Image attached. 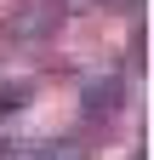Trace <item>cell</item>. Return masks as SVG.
Masks as SVG:
<instances>
[{
  "label": "cell",
  "instance_id": "cell-1",
  "mask_svg": "<svg viewBox=\"0 0 154 160\" xmlns=\"http://www.w3.org/2000/svg\"><path fill=\"white\" fill-rule=\"evenodd\" d=\"M63 17H69L63 0H23V6L6 17V34L12 40H46V34H57Z\"/></svg>",
  "mask_w": 154,
  "mask_h": 160
},
{
  "label": "cell",
  "instance_id": "cell-2",
  "mask_svg": "<svg viewBox=\"0 0 154 160\" xmlns=\"http://www.w3.org/2000/svg\"><path fill=\"white\" fill-rule=\"evenodd\" d=\"M120 109H126V80H120V74H97V80L80 86V114H86V120L108 126Z\"/></svg>",
  "mask_w": 154,
  "mask_h": 160
},
{
  "label": "cell",
  "instance_id": "cell-3",
  "mask_svg": "<svg viewBox=\"0 0 154 160\" xmlns=\"http://www.w3.org/2000/svg\"><path fill=\"white\" fill-rule=\"evenodd\" d=\"M29 103H34V86H29V80L0 86V120H6V114H17V109H29Z\"/></svg>",
  "mask_w": 154,
  "mask_h": 160
},
{
  "label": "cell",
  "instance_id": "cell-4",
  "mask_svg": "<svg viewBox=\"0 0 154 160\" xmlns=\"http://www.w3.org/2000/svg\"><path fill=\"white\" fill-rule=\"evenodd\" d=\"M40 160H86V149H80V143H69V137H57V143L40 149Z\"/></svg>",
  "mask_w": 154,
  "mask_h": 160
},
{
  "label": "cell",
  "instance_id": "cell-5",
  "mask_svg": "<svg viewBox=\"0 0 154 160\" xmlns=\"http://www.w3.org/2000/svg\"><path fill=\"white\" fill-rule=\"evenodd\" d=\"M103 6H137V0H103Z\"/></svg>",
  "mask_w": 154,
  "mask_h": 160
},
{
  "label": "cell",
  "instance_id": "cell-6",
  "mask_svg": "<svg viewBox=\"0 0 154 160\" xmlns=\"http://www.w3.org/2000/svg\"><path fill=\"white\" fill-rule=\"evenodd\" d=\"M131 160H143V154H131Z\"/></svg>",
  "mask_w": 154,
  "mask_h": 160
}]
</instances>
